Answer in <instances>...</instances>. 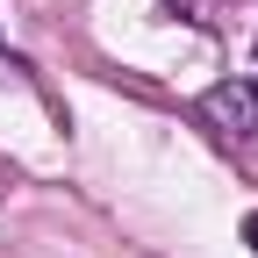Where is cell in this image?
Returning a JSON list of instances; mask_svg holds the SVG:
<instances>
[{"instance_id":"cell-2","label":"cell","mask_w":258,"mask_h":258,"mask_svg":"<svg viewBox=\"0 0 258 258\" xmlns=\"http://www.w3.org/2000/svg\"><path fill=\"white\" fill-rule=\"evenodd\" d=\"M244 244H251V251H258V215H244Z\"/></svg>"},{"instance_id":"cell-1","label":"cell","mask_w":258,"mask_h":258,"mask_svg":"<svg viewBox=\"0 0 258 258\" xmlns=\"http://www.w3.org/2000/svg\"><path fill=\"white\" fill-rule=\"evenodd\" d=\"M208 122L222 129H237V137H258V79H237V86H215L208 101H201Z\"/></svg>"}]
</instances>
